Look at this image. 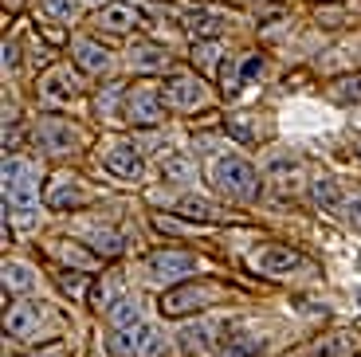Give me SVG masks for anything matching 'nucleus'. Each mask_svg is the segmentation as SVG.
Segmentation results:
<instances>
[{"label":"nucleus","mask_w":361,"mask_h":357,"mask_svg":"<svg viewBox=\"0 0 361 357\" xmlns=\"http://www.w3.org/2000/svg\"><path fill=\"white\" fill-rule=\"evenodd\" d=\"M36 193H39V173L32 161H4V208L16 212L20 224H32L36 220Z\"/></svg>","instance_id":"nucleus-1"},{"label":"nucleus","mask_w":361,"mask_h":357,"mask_svg":"<svg viewBox=\"0 0 361 357\" xmlns=\"http://www.w3.org/2000/svg\"><path fill=\"white\" fill-rule=\"evenodd\" d=\"M106 346H110L114 357H161L165 338L157 334V326L137 322V326H130V330H114Z\"/></svg>","instance_id":"nucleus-2"},{"label":"nucleus","mask_w":361,"mask_h":357,"mask_svg":"<svg viewBox=\"0 0 361 357\" xmlns=\"http://www.w3.org/2000/svg\"><path fill=\"white\" fill-rule=\"evenodd\" d=\"M216 185L224 188L228 197H235V200H252L255 193H259V177H255V169L247 165L244 157L216 161Z\"/></svg>","instance_id":"nucleus-3"},{"label":"nucleus","mask_w":361,"mask_h":357,"mask_svg":"<svg viewBox=\"0 0 361 357\" xmlns=\"http://www.w3.org/2000/svg\"><path fill=\"white\" fill-rule=\"evenodd\" d=\"M216 298V291L208 283H185V286H173L161 295V314L165 318H185V314H197L204 310L208 303Z\"/></svg>","instance_id":"nucleus-4"},{"label":"nucleus","mask_w":361,"mask_h":357,"mask_svg":"<svg viewBox=\"0 0 361 357\" xmlns=\"http://www.w3.org/2000/svg\"><path fill=\"white\" fill-rule=\"evenodd\" d=\"M126 122L145 126V130L161 126V122H165L161 90H154V87H134V90H126Z\"/></svg>","instance_id":"nucleus-5"},{"label":"nucleus","mask_w":361,"mask_h":357,"mask_svg":"<svg viewBox=\"0 0 361 357\" xmlns=\"http://www.w3.org/2000/svg\"><path fill=\"white\" fill-rule=\"evenodd\" d=\"M252 267L263 271V275H271V279H279V275H290V271L307 267V255L295 251V248H287V243H267L263 251L252 255Z\"/></svg>","instance_id":"nucleus-6"},{"label":"nucleus","mask_w":361,"mask_h":357,"mask_svg":"<svg viewBox=\"0 0 361 357\" xmlns=\"http://www.w3.org/2000/svg\"><path fill=\"white\" fill-rule=\"evenodd\" d=\"M44 318H47L44 303H16V306H8V314H4V334L27 341V338H36L39 334Z\"/></svg>","instance_id":"nucleus-7"},{"label":"nucleus","mask_w":361,"mask_h":357,"mask_svg":"<svg viewBox=\"0 0 361 357\" xmlns=\"http://www.w3.org/2000/svg\"><path fill=\"white\" fill-rule=\"evenodd\" d=\"M161 99L169 102V107H177V110H192V107L204 102V87H200L197 75L173 71L169 79H165V87H161Z\"/></svg>","instance_id":"nucleus-8"},{"label":"nucleus","mask_w":361,"mask_h":357,"mask_svg":"<svg viewBox=\"0 0 361 357\" xmlns=\"http://www.w3.org/2000/svg\"><path fill=\"white\" fill-rule=\"evenodd\" d=\"M39 99L47 107H63V102L79 99V79L71 75V67H51V71H44V79H39Z\"/></svg>","instance_id":"nucleus-9"},{"label":"nucleus","mask_w":361,"mask_h":357,"mask_svg":"<svg viewBox=\"0 0 361 357\" xmlns=\"http://www.w3.org/2000/svg\"><path fill=\"white\" fill-rule=\"evenodd\" d=\"M36 142H39V150H47V153H67L79 142V134H75V126L63 122V118H39Z\"/></svg>","instance_id":"nucleus-10"},{"label":"nucleus","mask_w":361,"mask_h":357,"mask_svg":"<svg viewBox=\"0 0 361 357\" xmlns=\"http://www.w3.org/2000/svg\"><path fill=\"white\" fill-rule=\"evenodd\" d=\"M145 267L154 279H180L197 271V255H189V251H154Z\"/></svg>","instance_id":"nucleus-11"},{"label":"nucleus","mask_w":361,"mask_h":357,"mask_svg":"<svg viewBox=\"0 0 361 357\" xmlns=\"http://www.w3.org/2000/svg\"><path fill=\"white\" fill-rule=\"evenodd\" d=\"M106 173H114V177H122V181H142V153L134 150V145H126V142H118V145H110L106 150Z\"/></svg>","instance_id":"nucleus-12"},{"label":"nucleus","mask_w":361,"mask_h":357,"mask_svg":"<svg viewBox=\"0 0 361 357\" xmlns=\"http://www.w3.org/2000/svg\"><path fill=\"white\" fill-rule=\"evenodd\" d=\"M71 59L82 75H106L110 71V52L94 40H71Z\"/></svg>","instance_id":"nucleus-13"},{"label":"nucleus","mask_w":361,"mask_h":357,"mask_svg":"<svg viewBox=\"0 0 361 357\" xmlns=\"http://www.w3.org/2000/svg\"><path fill=\"white\" fill-rule=\"evenodd\" d=\"M357 349H361L357 330H334V334H326V338H318L314 346H310V357H353Z\"/></svg>","instance_id":"nucleus-14"},{"label":"nucleus","mask_w":361,"mask_h":357,"mask_svg":"<svg viewBox=\"0 0 361 357\" xmlns=\"http://www.w3.org/2000/svg\"><path fill=\"white\" fill-rule=\"evenodd\" d=\"M228 16L216 8H192L189 16H185V32H189L192 40H216L220 32H224Z\"/></svg>","instance_id":"nucleus-15"},{"label":"nucleus","mask_w":361,"mask_h":357,"mask_svg":"<svg viewBox=\"0 0 361 357\" xmlns=\"http://www.w3.org/2000/svg\"><path fill=\"white\" fill-rule=\"evenodd\" d=\"M94 24H99L102 32H114V36H122V32H130V28L142 24V12H137L134 4H106V8H99Z\"/></svg>","instance_id":"nucleus-16"},{"label":"nucleus","mask_w":361,"mask_h":357,"mask_svg":"<svg viewBox=\"0 0 361 357\" xmlns=\"http://www.w3.org/2000/svg\"><path fill=\"white\" fill-rule=\"evenodd\" d=\"M44 200H47V208H79V205H87V188L71 177H55L47 185Z\"/></svg>","instance_id":"nucleus-17"},{"label":"nucleus","mask_w":361,"mask_h":357,"mask_svg":"<svg viewBox=\"0 0 361 357\" xmlns=\"http://www.w3.org/2000/svg\"><path fill=\"white\" fill-rule=\"evenodd\" d=\"M161 181L165 185H189L197 181V161L189 153H173V157L161 161Z\"/></svg>","instance_id":"nucleus-18"},{"label":"nucleus","mask_w":361,"mask_h":357,"mask_svg":"<svg viewBox=\"0 0 361 357\" xmlns=\"http://www.w3.org/2000/svg\"><path fill=\"white\" fill-rule=\"evenodd\" d=\"M130 63H134L137 71H165L169 52H165L161 44H134V52H130Z\"/></svg>","instance_id":"nucleus-19"},{"label":"nucleus","mask_w":361,"mask_h":357,"mask_svg":"<svg viewBox=\"0 0 361 357\" xmlns=\"http://www.w3.org/2000/svg\"><path fill=\"white\" fill-rule=\"evenodd\" d=\"M259 353H263V338L244 334V330L228 334L224 346H220V357H259Z\"/></svg>","instance_id":"nucleus-20"},{"label":"nucleus","mask_w":361,"mask_h":357,"mask_svg":"<svg viewBox=\"0 0 361 357\" xmlns=\"http://www.w3.org/2000/svg\"><path fill=\"white\" fill-rule=\"evenodd\" d=\"M330 99L342 102V107H361V71L338 75V79L330 83Z\"/></svg>","instance_id":"nucleus-21"},{"label":"nucleus","mask_w":361,"mask_h":357,"mask_svg":"<svg viewBox=\"0 0 361 357\" xmlns=\"http://www.w3.org/2000/svg\"><path fill=\"white\" fill-rule=\"evenodd\" d=\"M0 275H4V295H24V291L36 286V275H32V267H24V263H4Z\"/></svg>","instance_id":"nucleus-22"},{"label":"nucleus","mask_w":361,"mask_h":357,"mask_svg":"<svg viewBox=\"0 0 361 357\" xmlns=\"http://www.w3.org/2000/svg\"><path fill=\"white\" fill-rule=\"evenodd\" d=\"M310 200H314L318 208H342V188H338V181L334 177H318V181H310Z\"/></svg>","instance_id":"nucleus-23"},{"label":"nucleus","mask_w":361,"mask_h":357,"mask_svg":"<svg viewBox=\"0 0 361 357\" xmlns=\"http://www.w3.org/2000/svg\"><path fill=\"white\" fill-rule=\"evenodd\" d=\"M106 318H110V326H114V330H130V326H137V322H142V306H137V298L122 295L106 310Z\"/></svg>","instance_id":"nucleus-24"},{"label":"nucleus","mask_w":361,"mask_h":357,"mask_svg":"<svg viewBox=\"0 0 361 357\" xmlns=\"http://www.w3.org/2000/svg\"><path fill=\"white\" fill-rule=\"evenodd\" d=\"M118 291H122V283H118V279H102V283L94 286V291H90V303H94V310H102V306L110 310V306H114L118 298H122Z\"/></svg>","instance_id":"nucleus-25"},{"label":"nucleus","mask_w":361,"mask_h":357,"mask_svg":"<svg viewBox=\"0 0 361 357\" xmlns=\"http://www.w3.org/2000/svg\"><path fill=\"white\" fill-rule=\"evenodd\" d=\"M177 208H180V216H189V220H216V212H220L216 205H208V200H200V197H185Z\"/></svg>","instance_id":"nucleus-26"},{"label":"nucleus","mask_w":361,"mask_h":357,"mask_svg":"<svg viewBox=\"0 0 361 357\" xmlns=\"http://www.w3.org/2000/svg\"><path fill=\"white\" fill-rule=\"evenodd\" d=\"M240 79H244V71H240L235 59L228 55V59L220 63V90H224V95H240Z\"/></svg>","instance_id":"nucleus-27"},{"label":"nucleus","mask_w":361,"mask_h":357,"mask_svg":"<svg viewBox=\"0 0 361 357\" xmlns=\"http://www.w3.org/2000/svg\"><path fill=\"white\" fill-rule=\"evenodd\" d=\"M90 240H94L90 248L99 251V255H122V236H118V232H110V228H102V232H94Z\"/></svg>","instance_id":"nucleus-28"},{"label":"nucleus","mask_w":361,"mask_h":357,"mask_svg":"<svg viewBox=\"0 0 361 357\" xmlns=\"http://www.w3.org/2000/svg\"><path fill=\"white\" fill-rule=\"evenodd\" d=\"M59 286H63L71 298H82L87 295V275H82V271H59Z\"/></svg>","instance_id":"nucleus-29"},{"label":"nucleus","mask_w":361,"mask_h":357,"mask_svg":"<svg viewBox=\"0 0 361 357\" xmlns=\"http://www.w3.org/2000/svg\"><path fill=\"white\" fill-rule=\"evenodd\" d=\"M247 118H252V114H232V118L224 122V130H228L232 138H240V142H252L255 130H252V122H247Z\"/></svg>","instance_id":"nucleus-30"},{"label":"nucleus","mask_w":361,"mask_h":357,"mask_svg":"<svg viewBox=\"0 0 361 357\" xmlns=\"http://www.w3.org/2000/svg\"><path fill=\"white\" fill-rule=\"evenodd\" d=\"M216 55L220 47L212 40H197V47H192V63H200V67H216Z\"/></svg>","instance_id":"nucleus-31"},{"label":"nucleus","mask_w":361,"mask_h":357,"mask_svg":"<svg viewBox=\"0 0 361 357\" xmlns=\"http://www.w3.org/2000/svg\"><path fill=\"white\" fill-rule=\"evenodd\" d=\"M44 12L55 20H71L79 12V0H44Z\"/></svg>","instance_id":"nucleus-32"},{"label":"nucleus","mask_w":361,"mask_h":357,"mask_svg":"<svg viewBox=\"0 0 361 357\" xmlns=\"http://www.w3.org/2000/svg\"><path fill=\"white\" fill-rule=\"evenodd\" d=\"M342 212H345V220H350L353 228L361 232V193H353V197L342 200Z\"/></svg>","instance_id":"nucleus-33"},{"label":"nucleus","mask_w":361,"mask_h":357,"mask_svg":"<svg viewBox=\"0 0 361 357\" xmlns=\"http://www.w3.org/2000/svg\"><path fill=\"white\" fill-rule=\"evenodd\" d=\"M114 102H118V87H110L106 95H99V114L114 118Z\"/></svg>","instance_id":"nucleus-34"},{"label":"nucleus","mask_w":361,"mask_h":357,"mask_svg":"<svg viewBox=\"0 0 361 357\" xmlns=\"http://www.w3.org/2000/svg\"><path fill=\"white\" fill-rule=\"evenodd\" d=\"M240 71H244V79H255V75H263V59L255 55V59H247L244 67H240Z\"/></svg>","instance_id":"nucleus-35"},{"label":"nucleus","mask_w":361,"mask_h":357,"mask_svg":"<svg viewBox=\"0 0 361 357\" xmlns=\"http://www.w3.org/2000/svg\"><path fill=\"white\" fill-rule=\"evenodd\" d=\"M4 67H16V44H4Z\"/></svg>","instance_id":"nucleus-36"},{"label":"nucleus","mask_w":361,"mask_h":357,"mask_svg":"<svg viewBox=\"0 0 361 357\" xmlns=\"http://www.w3.org/2000/svg\"><path fill=\"white\" fill-rule=\"evenodd\" d=\"M4 4H8V8H20V0H4Z\"/></svg>","instance_id":"nucleus-37"},{"label":"nucleus","mask_w":361,"mask_h":357,"mask_svg":"<svg viewBox=\"0 0 361 357\" xmlns=\"http://www.w3.org/2000/svg\"><path fill=\"white\" fill-rule=\"evenodd\" d=\"M87 4H102V8H106V0H87Z\"/></svg>","instance_id":"nucleus-38"},{"label":"nucleus","mask_w":361,"mask_h":357,"mask_svg":"<svg viewBox=\"0 0 361 357\" xmlns=\"http://www.w3.org/2000/svg\"><path fill=\"white\" fill-rule=\"evenodd\" d=\"M357 303H361V291H357Z\"/></svg>","instance_id":"nucleus-39"}]
</instances>
